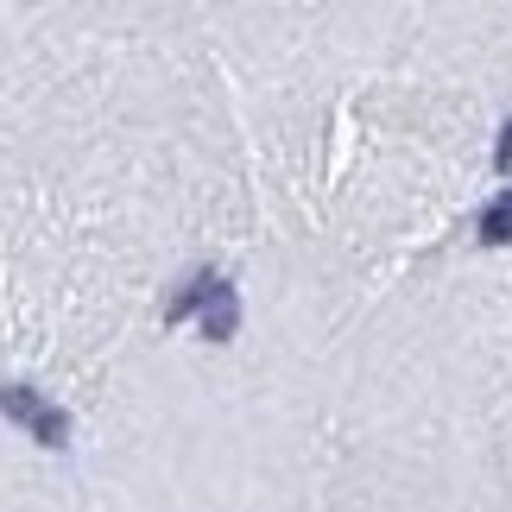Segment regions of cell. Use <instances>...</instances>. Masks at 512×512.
Returning a JSON list of instances; mask_svg holds the SVG:
<instances>
[{
    "mask_svg": "<svg viewBox=\"0 0 512 512\" xmlns=\"http://www.w3.org/2000/svg\"><path fill=\"white\" fill-rule=\"evenodd\" d=\"M0 411H7V418L26 430V437H38L45 449H64V443H70V411L51 405L38 386H13V380H7V386H0Z\"/></svg>",
    "mask_w": 512,
    "mask_h": 512,
    "instance_id": "obj_2",
    "label": "cell"
},
{
    "mask_svg": "<svg viewBox=\"0 0 512 512\" xmlns=\"http://www.w3.org/2000/svg\"><path fill=\"white\" fill-rule=\"evenodd\" d=\"M190 317H203L209 342L234 336V323H241V304H234V285L222 279V272H196L184 298H171V304H165V323H190Z\"/></svg>",
    "mask_w": 512,
    "mask_h": 512,
    "instance_id": "obj_1",
    "label": "cell"
},
{
    "mask_svg": "<svg viewBox=\"0 0 512 512\" xmlns=\"http://www.w3.org/2000/svg\"><path fill=\"white\" fill-rule=\"evenodd\" d=\"M481 234L487 241H512V196H500V203L481 215Z\"/></svg>",
    "mask_w": 512,
    "mask_h": 512,
    "instance_id": "obj_3",
    "label": "cell"
}]
</instances>
